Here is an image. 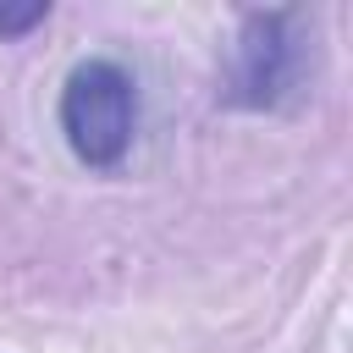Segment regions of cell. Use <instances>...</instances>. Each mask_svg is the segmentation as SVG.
<instances>
[{"label":"cell","instance_id":"cell-1","mask_svg":"<svg viewBox=\"0 0 353 353\" xmlns=\"http://www.w3.org/2000/svg\"><path fill=\"white\" fill-rule=\"evenodd\" d=\"M61 138L88 171H116L138 138V83L121 61L88 55L61 83Z\"/></svg>","mask_w":353,"mask_h":353},{"label":"cell","instance_id":"cell-3","mask_svg":"<svg viewBox=\"0 0 353 353\" xmlns=\"http://www.w3.org/2000/svg\"><path fill=\"white\" fill-rule=\"evenodd\" d=\"M50 17V0H28V6H0V39H22Z\"/></svg>","mask_w":353,"mask_h":353},{"label":"cell","instance_id":"cell-2","mask_svg":"<svg viewBox=\"0 0 353 353\" xmlns=\"http://www.w3.org/2000/svg\"><path fill=\"white\" fill-rule=\"evenodd\" d=\"M287 28H292V11L243 17L237 66H232V99L237 105H276L298 83V39Z\"/></svg>","mask_w":353,"mask_h":353}]
</instances>
